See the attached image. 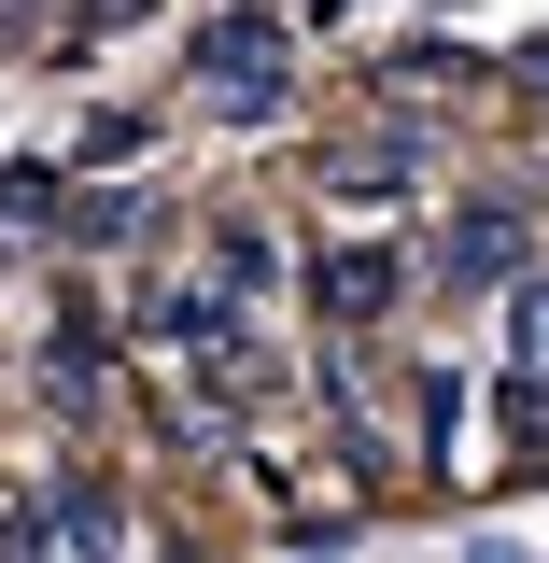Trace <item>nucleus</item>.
Here are the masks:
<instances>
[{"mask_svg": "<svg viewBox=\"0 0 549 563\" xmlns=\"http://www.w3.org/2000/svg\"><path fill=\"white\" fill-rule=\"evenodd\" d=\"M198 99L211 113H282V99H296V57H282L268 14H226V29L198 43Z\"/></svg>", "mask_w": 549, "mask_h": 563, "instance_id": "obj_1", "label": "nucleus"}, {"mask_svg": "<svg viewBox=\"0 0 549 563\" xmlns=\"http://www.w3.org/2000/svg\"><path fill=\"white\" fill-rule=\"evenodd\" d=\"M310 282H325V324H339V339H352V324H395V296H409V268H395L381 240H339Z\"/></svg>", "mask_w": 549, "mask_h": 563, "instance_id": "obj_2", "label": "nucleus"}, {"mask_svg": "<svg viewBox=\"0 0 549 563\" xmlns=\"http://www.w3.org/2000/svg\"><path fill=\"white\" fill-rule=\"evenodd\" d=\"M437 268H451V296H480V282H521V211H507V198L451 211V240H437Z\"/></svg>", "mask_w": 549, "mask_h": 563, "instance_id": "obj_3", "label": "nucleus"}, {"mask_svg": "<svg viewBox=\"0 0 549 563\" xmlns=\"http://www.w3.org/2000/svg\"><path fill=\"white\" fill-rule=\"evenodd\" d=\"M507 366L549 395V268H521V282H507Z\"/></svg>", "mask_w": 549, "mask_h": 563, "instance_id": "obj_4", "label": "nucleus"}, {"mask_svg": "<svg viewBox=\"0 0 549 563\" xmlns=\"http://www.w3.org/2000/svg\"><path fill=\"white\" fill-rule=\"evenodd\" d=\"M57 563H113V493H57Z\"/></svg>", "mask_w": 549, "mask_h": 563, "instance_id": "obj_5", "label": "nucleus"}, {"mask_svg": "<svg viewBox=\"0 0 549 563\" xmlns=\"http://www.w3.org/2000/svg\"><path fill=\"white\" fill-rule=\"evenodd\" d=\"M325 184H339L352 211H395V198H409V155H339V169H325Z\"/></svg>", "mask_w": 549, "mask_h": 563, "instance_id": "obj_6", "label": "nucleus"}, {"mask_svg": "<svg viewBox=\"0 0 549 563\" xmlns=\"http://www.w3.org/2000/svg\"><path fill=\"white\" fill-rule=\"evenodd\" d=\"M507 85H521V113H549V43H536L521 70H507Z\"/></svg>", "mask_w": 549, "mask_h": 563, "instance_id": "obj_7", "label": "nucleus"}]
</instances>
